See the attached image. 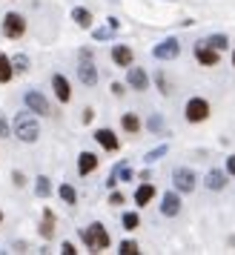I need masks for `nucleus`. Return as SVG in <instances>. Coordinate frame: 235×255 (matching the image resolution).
<instances>
[{"label":"nucleus","instance_id":"obj_1","mask_svg":"<svg viewBox=\"0 0 235 255\" xmlns=\"http://www.w3.org/2000/svg\"><path fill=\"white\" fill-rule=\"evenodd\" d=\"M12 132L17 140H23V143H35L40 138V124H37V115L32 109H26V112H17L12 121Z\"/></svg>","mask_w":235,"mask_h":255},{"label":"nucleus","instance_id":"obj_2","mask_svg":"<svg viewBox=\"0 0 235 255\" xmlns=\"http://www.w3.org/2000/svg\"><path fill=\"white\" fill-rule=\"evenodd\" d=\"M83 244H86V250H92V253H101L109 247V232H106L104 224H89L86 230L81 232Z\"/></svg>","mask_w":235,"mask_h":255},{"label":"nucleus","instance_id":"obj_3","mask_svg":"<svg viewBox=\"0 0 235 255\" xmlns=\"http://www.w3.org/2000/svg\"><path fill=\"white\" fill-rule=\"evenodd\" d=\"M78 78H81V83H83V86H89V89L98 83V66H95V60H92V49H81Z\"/></svg>","mask_w":235,"mask_h":255},{"label":"nucleus","instance_id":"obj_4","mask_svg":"<svg viewBox=\"0 0 235 255\" xmlns=\"http://www.w3.org/2000/svg\"><path fill=\"white\" fill-rule=\"evenodd\" d=\"M184 115H187L189 124H204L210 118V101L204 98H189L187 106H184Z\"/></svg>","mask_w":235,"mask_h":255},{"label":"nucleus","instance_id":"obj_5","mask_svg":"<svg viewBox=\"0 0 235 255\" xmlns=\"http://www.w3.org/2000/svg\"><path fill=\"white\" fill-rule=\"evenodd\" d=\"M172 186H175L181 195H187V192H195V186H198V175L187 169V166H178L175 172H172Z\"/></svg>","mask_w":235,"mask_h":255},{"label":"nucleus","instance_id":"obj_6","mask_svg":"<svg viewBox=\"0 0 235 255\" xmlns=\"http://www.w3.org/2000/svg\"><path fill=\"white\" fill-rule=\"evenodd\" d=\"M3 35L9 37V40H17V37L26 35V17L17 12H9L3 14Z\"/></svg>","mask_w":235,"mask_h":255},{"label":"nucleus","instance_id":"obj_7","mask_svg":"<svg viewBox=\"0 0 235 255\" xmlns=\"http://www.w3.org/2000/svg\"><path fill=\"white\" fill-rule=\"evenodd\" d=\"M23 104H26V109H32L35 115H43V118L52 115V106H49V101L37 92V89H29V92L23 95Z\"/></svg>","mask_w":235,"mask_h":255},{"label":"nucleus","instance_id":"obj_8","mask_svg":"<svg viewBox=\"0 0 235 255\" xmlns=\"http://www.w3.org/2000/svg\"><path fill=\"white\" fill-rule=\"evenodd\" d=\"M178 55H181V43H178L175 37H166V40H161V43L152 49L155 60H175Z\"/></svg>","mask_w":235,"mask_h":255},{"label":"nucleus","instance_id":"obj_9","mask_svg":"<svg viewBox=\"0 0 235 255\" xmlns=\"http://www.w3.org/2000/svg\"><path fill=\"white\" fill-rule=\"evenodd\" d=\"M126 83H129L135 92H146L149 89V75L141 66H126Z\"/></svg>","mask_w":235,"mask_h":255},{"label":"nucleus","instance_id":"obj_10","mask_svg":"<svg viewBox=\"0 0 235 255\" xmlns=\"http://www.w3.org/2000/svg\"><path fill=\"white\" fill-rule=\"evenodd\" d=\"M195 60H198L201 66H218L221 52H218V49H212V46H207V43L201 40L198 46H195Z\"/></svg>","mask_w":235,"mask_h":255},{"label":"nucleus","instance_id":"obj_11","mask_svg":"<svg viewBox=\"0 0 235 255\" xmlns=\"http://www.w3.org/2000/svg\"><path fill=\"white\" fill-rule=\"evenodd\" d=\"M161 212H164L166 218H175V215H181V192H164V198H161Z\"/></svg>","mask_w":235,"mask_h":255},{"label":"nucleus","instance_id":"obj_12","mask_svg":"<svg viewBox=\"0 0 235 255\" xmlns=\"http://www.w3.org/2000/svg\"><path fill=\"white\" fill-rule=\"evenodd\" d=\"M52 89H55V95H58L60 104H69V101H72V86H69V81H66L60 72L52 75Z\"/></svg>","mask_w":235,"mask_h":255},{"label":"nucleus","instance_id":"obj_13","mask_svg":"<svg viewBox=\"0 0 235 255\" xmlns=\"http://www.w3.org/2000/svg\"><path fill=\"white\" fill-rule=\"evenodd\" d=\"M112 60H115V66L126 69V66H132L135 55H132V49L126 46V43H118V46H112Z\"/></svg>","mask_w":235,"mask_h":255},{"label":"nucleus","instance_id":"obj_14","mask_svg":"<svg viewBox=\"0 0 235 255\" xmlns=\"http://www.w3.org/2000/svg\"><path fill=\"white\" fill-rule=\"evenodd\" d=\"M95 140H98L106 152H118V149H120V140L115 138V132H112V129H98V132H95Z\"/></svg>","mask_w":235,"mask_h":255},{"label":"nucleus","instance_id":"obj_15","mask_svg":"<svg viewBox=\"0 0 235 255\" xmlns=\"http://www.w3.org/2000/svg\"><path fill=\"white\" fill-rule=\"evenodd\" d=\"M98 169V155L95 152H81L78 155V175H92Z\"/></svg>","mask_w":235,"mask_h":255},{"label":"nucleus","instance_id":"obj_16","mask_svg":"<svg viewBox=\"0 0 235 255\" xmlns=\"http://www.w3.org/2000/svg\"><path fill=\"white\" fill-rule=\"evenodd\" d=\"M204 184H207V189H212V192H221L224 186H227V172H221V169H210L207 178H204Z\"/></svg>","mask_w":235,"mask_h":255},{"label":"nucleus","instance_id":"obj_17","mask_svg":"<svg viewBox=\"0 0 235 255\" xmlns=\"http://www.w3.org/2000/svg\"><path fill=\"white\" fill-rule=\"evenodd\" d=\"M152 198H155V186L149 184V181H143V184L135 189V204H138V207H146Z\"/></svg>","mask_w":235,"mask_h":255},{"label":"nucleus","instance_id":"obj_18","mask_svg":"<svg viewBox=\"0 0 235 255\" xmlns=\"http://www.w3.org/2000/svg\"><path fill=\"white\" fill-rule=\"evenodd\" d=\"M72 20L81 26V29H89V26H92V12L83 9V6H75V9H72Z\"/></svg>","mask_w":235,"mask_h":255},{"label":"nucleus","instance_id":"obj_19","mask_svg":"<svg viewBox=\"0 0 235 255\" xmlns=\"http://www.w3.org/2000/svg\"><path fill=\"white\" fill-rule=\"evenodd\" d=\"M120 127L126 129L129 135H138V132H141V121H138V115H135V112H126V115L120 118Z\"/></svg>","mask_w":235,"mask_h":255},{"label":"nucleus","instance_id":"obj_20","mask_svg":"<svg viewBox=\"0 0 235 255\" xmlns=\"http://www.w3.org/2000/svg\"><path fill=\"white\" fill-rule=\"evenodd\" d=\"M14 78V69H12V58H6L0 52V83H9Z\"/></svg>","mask_w":235,"mask_h":255},{"label":"nucleus","instance_id":"obj_21","mask_svg":"<svg viewBox=\"0 0 235 255\" xmlns=\"http://www.w3.org/2000/svg\"><path fill=\"white\" fill-rule=\"evenodd\" d=\"M58 195H60V201H63V204H69V207L78 204V192H75V186H72V184H60Z\"/></svg>","mask_w":235,"mask_h":255},{"label":"nucleus","instance_id":"obj_22","mask_svg":"<svg viewBox=\"0 0 235 255\" xmlns=\"http://www.w3.org/2000/svg\"><path fill=\"white\" fill-rule=\"evenodd\" d=\"M40 235L43 238H52L55 235V215H52V209L43 212V224H40Z\"/></svg>","mask_w":235,"mask_h":255},{"label":"nucleus","instance_id":"obj_23","mask_svg":"<svg viewBox=\"0 0 235 255\" xmlns=\"http://www.w3.org/2000/svg\"><path fill=\"white\" fill-rule=\"evenodd\" d=\"M35 195H37V198H49V195H52V181H49L46 175H40V178H37Z\"/></svg>","mask_w":235,"mask_h":255},{"label":"nucleus","instance_id":"obj_24","mask_svg":"<svg viewBox=\"0 0 235 255\" xmlns=\"http://www.w3.org/2000/svg\"><path fill=\"white\" fill-rule=\"evenodd\" d=\"M166 152H169V146H166V143H161V146H155V149H149L146 155H143V163H155V161H161Z\"/></svg>","mask_w":235,"mask_h":255},{"label":"nucleus","instance_id":"obj_25","mask_svg":"<svg viewBox=\"0 0 235 255\" xmlns=\"http://www.w3.org/2000/svg\"><path fill=\"white\" fill-rule=\"evenodd\" d=\"M204 43H207V46H212V49H218V52H224V49L230 46V37H227V35H210Z\"/></svg>","mask_w":235,"mask_h":255},{"label":"nucleus","instance_id":"obj_26","mask_svg":"<svg viewBox=\"0 0 235 255\" xmlns=\"http://www.w3.org/2000/svg\"><path fill=\"white\" fill-rule=\"evenodd\" d=\"M120 224H123V230H138L141 227V215L138 212H123V218H120Z\"/></svg>","mask_w":235,"mask_h":255},{"label":"nucleus","instance_id":"obj_27","mask_svg":"<svg viewBox=\"0 0 235 255\" xmlns=\"http://www.w3.org/2000/svg\"><path fill=\"white\" fill-rule=\"evenodd\" d=\"M12 69H14V75L29 72V58H26V55H14V58H12Z\"/></svg>","mask_w":235,"mask_h":255},{"label":"nucleus","instance_id":"obj_28","mask_svg":"<svg viewBox=\"0 0 235 255\" xmlns=\"http://www.w3.org/2000/svg\"><path fill=\"white\" fill-rule=\"evenodd\" d=\"M112 175H115L118 181H132V178H135V172H132L126 163H118L115 169H112Z\"/></svg>","mask_w":235,"mask_h":255},{"label":"nucleus","instance_id":"obj_29","mask_svg":"<svg viewBox=\"0 0 235 255\" xmlns=\"http://www.w3.org/2000/svg\"><path fill=\"white\" fill-rule=\"evenodd\" d=\"M118 253H120V255H138V244H135V241H120Z\"/></svg>","mask_w":235,"mask_h":255},{"label":"nucleus","instance_id":"obj_30","mask_svg":"<svg viewBox=\"0 0 235 255\" xmlns=\"http://www.w3.org/2000/svg\"><path fill=\"white\" fill-rule=\"evenodd\" d=\"M155 81H158V86H161V95H172V86H169V81L164 78V72H158Z\"/></svg>","mask_w":235,"mask_h":255},{"label":"nucleus","instance_id":"obj_31","mask_svg":"<svg viewBox=\"0 0 235 255\" xmlns=\"http://www.w3.org/2000/svg\"><path fill=\"white\" fill-rule=\"evenodd\" d=\"M146 127H149V132H161V129H164V118H161V115H152L149 121H146Z\"/></svg>","mask_w":235,"mask_h":255},{"label":"nucleus","instance_id":"obj_32","mask_svg":"<svg viewBox=\"0 0 235 255\" xmlns=\"http://www.w3.org/2000/svg\"><path fill=\"white\" fill-rule=\"evenodd\" d=\"M9 135H12V127H9V121L0 112V138H9Z\"/></svg>","mask_w":235,"mask_h":255},{"label":"nucleus","instance_id":"obj_33","mask_svg":"<svg viewBox=\"0 0 235 255\" xmlns=\"http://www.w3.org/2000/svg\"><path fill=\"white\" fill-rule=\"evenodd\" d=\"M112 32H115V29H95L92 37H95V40H109V37H112Z\"/></svg>","mask_w":235,"mask_h":255},{"label":"nucleus","instance_id":"obj_34","mask_svg":"<svg viewBox=\"0 0 235 255\" xmlns=\"http://www.w3.org/2000/svg\"><path fill=\"white\" fill-rule=\"evenodd\" d=\"M109 204H112V207H120V204H123V195L112 189V192H109Z\"/></svg>","mask_w":235,"mask_h":255},{"label":"nucleus","instance_id":"obj_35","mask_svg":"<svg viewBox=\"0 0 235 255\" xmlns=\"http://www.w3.org/2000/svg\"><path fill=\"white\" fill-rule=\"evenodd\" d=\"M60 253H63V255H75L78 250H75V244H72V241H63V244H60Z\"/></svg>","mask_w":235,"mask_h":255},{"label":"nucleus","instance_id":"obj_36","mask_svg":"<svg viewBox=\"0 0 235 255\" xmlns=\"http://www.w3.org/2000/svg\"><path fill=\"white\" fill-rule=\"evenodd\" d=\"M227 175H235V155L227 158Z\"/></svg>","mask_w":235,"mask_h":255},{"label":"nucleus","instance_id":"obj_37","mask_svg":"<svg viewBox=\"0 0 235 255\" xmlns=\"http://www.w3.org/2000/svg\"><path fill=\"white\" fill-rule=\"evenodd\" d=\"M92 118H95V112L92 109H86V112H83V124H92Z\"/></svg>","mask_w":235,"mask_h":255},{"label":"nucleus","instance_id":"obj_38","mask_svg":"<svg viewBox=\"0 0 235 255\" xmlns=\"http://www.w3.org/2000/svg\"><path fill=\"white\" fill-rule=\"evenodd\" d=\"M112 92H115L118 98H120V95H123V83H112Z\"/></svg>","mask_w":235,"mask_h":255},{"label":"nucleus","instance_id":"obj_39","mask_svg":"<svg viewBox=\"0 0 235 255\" xmlns=\"http://www.w3.org/2000/svg\"><path fill=\"white\" fill-rule=\"evenodd\" d=\"M14 184H17V186H23V184H26V178H23V172H14Z\"/></svg>","mask_w":235,"mask_h":255},{"label":"nucleus","instance_id":"obj_40","mask_svg":"<svg viewBox=\"0 0 235 255\" xmlns=\"http://www.w3.org/2000/svg\"><path fill=\"white\" fill-rule=\"evenodd\" d=\"M233 66H235V52H233Z\"/></svg>","mask_w":235,"mask_h":255},{"label":"nucleus","instance_id":"obj_41","mask_svg":"<svg viewBox=\"0 0 235 255\" xmlns=\"http://www.w3.org/2000/svg\"><path fill=\"white\" fill-rule=\"evenodd\" d=\"M0 224H3V212H0Z\"/></svg>","mask_w":235,"mask_h":255}]
</instances>
